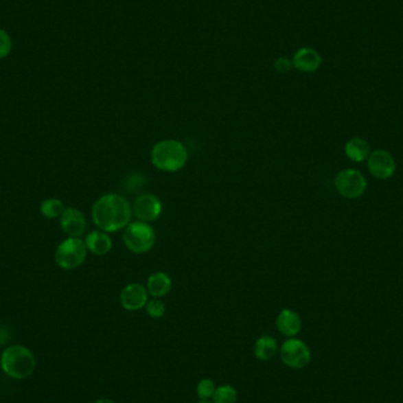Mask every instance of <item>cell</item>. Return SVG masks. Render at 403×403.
Returning a JSON list of instances; mask_svg holds the SVG:
<instances>
[{"label": "cell", "mask_w": 403, "mask_h": 403, "mask_svg": "<svg viewBox=\"0 0 403 403\" xmlns=\"http://www.w3.org/2000/svg\"><path fill=\"white\" fill-rule=\"evenodd\" d=\"M87 254L88 248L85 246V242L82 241L80 238L69 237L57 246L54 260L62 269L71 270L83 264Z\"/></svg>", "instance_id": "obj_5"}, {"label": "cell", "mask_w": 403, "mask_h": 403, "mask_svg": "<svg viewBox=\"0 0 403 403\" xmlns=\"http://www.w3.org/2000/svg\"><path fill=\"white\" fill-rule=\"evenodd\" d=\"M123 241L125 246L133 254H146L154 248L156 233L149 223L141 220L130 222L125 227Z\"/></svg>", "instance_id": "obj_4"}, {"label": "cell", "mask_w": 403, "mask_h": 403, "mask_svg": "<svg viewBox=\"0 0 403 403\" xmlns=\"http://www.w3.org/2000/svg\"><path fill=\"white\" fill-rule=\"evenodd\" d=\"M163 204L157 196L141 194L133 202V214L138 220L150 223L158 220L162 214Z\"/></svg>", "instance_id": "obj_9"}, {"label": "cell", "mask_w": 403, "mask_h": 403, "mask_svg": "<svg viewBox=\"0 0 403 403\" xmlns=\"http://www.w3.org/2000/svg\"><path fill=\"white\" fill-rule=\"evenodd\" d=\"M367 159L368 170L375 179H389L394 176L396 162L389 151L375 150Z\"/></svg>", "instance_id": "obj_8"}, {"label": "cell", "mask_w": 403, "mask_h": 403, "mask_svg": "<svg viewBox=\"0 0 403 403\" xmlns=\"http://www.w3.org/2000/svg\"><path fill=\"white\" fill-rule=\"evenodd\" d=\"M255 356L260 361H270L279 352V345L276 338L269 335L260 337L255 343Z\"/></svg>", "instance_id": "obj_16"}, {"label": "cell", "mask_w": 403, "mask_h": 403, "mask_svg": "<svg viewBox=\"0 0 403 403\" xmlns=\"http://www.w3.org/2000/svg\"><path fill=\"white\" fill-rule=\"evenodd\" d=\"M345 152L353 162L361 163L369 157L370 148L368 141L361 137H354L345 143Z\"/></svg>", "instance_id": "obj_15"}, {"label": "cell", "mask_w": 403, "mask_h": 403, "mask_svg": "<svg viewBox=\"0 0 403 403\" xmlns=\"http://www.w3.org/2000/svg\"><path fill=\"white\" fill-rule=\"evenodd\" d=\"M133 207L124 197L117 194H106L96 200L92 207V220L105 233H115L131 222Z\"/></svg>", "instance_id": "obj_1"}, {"label": "cell", "mask_w": 403, "mask_h": 403, "mask_svg": "<svg viewBox=\"0 0 403 403\" xmlns=\"http://www.w3.org/2000/svg\"><path fill=\"white\" fill-rule=\"evenodd\" d=\"M212 401L214 403H236L237 391L230 384H223L216 388Z\"/></svg>", "instance_id": "obj_19"}, {"label": "cell", "mask_w": 403, "mask_h": 403, "mask_svg": "<svg viewBox=\"0 0 403 403\" xmlns=\"http://www.w3.org/2000/svg\"><path fill=\"white\" fill-rule=\"evenodd\" d=\"M187 150L182 141L177 139H163L154 144L151 150V163L158 170L176 172L185 167Z\"/></svg>", "instance_id": "obj_2"}, {"label": "cell", "mask_w": 403, "mask_h": 403, "mask_svg": "<svg viewBox=\"0 0 403 403\" xmlns=\"http://www.w3.org/2000/svg\"><path fill=\"white\" fill-rule=\"evenodd\" d=\"M12 50V41L5 30L0 29V59L6 58Z\"/></svg>", "instance_id": "obj_22"}, {"label": "cell", "mask_w": 403, "mask_h": 403, "mask_svg": "<svg viewBox=\"0 0 403 403\" xmlns=\"http://www.w3.org/2000/svg\"><path fill=\"white\" fill-rule=\"evenodd\" d=\"M146 310L151 319H161L165 314L167 308H165L164 302L161 301V299H154V297H152V299L148 301V303L146 306Z\"/></svg>", "instance_id": "obj_21"}, {"label": "cell", "mask_w": 403, "mask_h": 403, "mask_svg": "<svg viewBox=\"0 0 403 403\" xmlns=\"http://www.w3.org/2000/svg\"><path fill=\"white\" fill-rule=\"evenodd\" d=\"M65 210V207L62 204V200H57V198H49L43 202L41 205V211L46 218H56V217H60L62 212Z\"/></svg>", "instance_id": "obj_18"}, {"label": "cell", "mask_w": 403, "mask_h": 403, "mask_svg": "<svg viewBox=\"0 0 403 403\" xmlns=\"http://www.w3.org/2000/svg\"><path fill=\"white\" fill-rule=\"evenodd\" d=\"M60 227L69 236L79 238L87 229V220L78 209L67 208L60 216Z\"/></svg>", "instance_id": "obj_11"}, {"label": "cell", "mask_w": 403, "mask_h": 403, "mask_svg": "<svg viewBox=\"0 0 403 403\" xmlns=\"http://www.w3.org/2000/svg\"><path fill=\"white\" fill-rule=\"evenodd\" d=\"M295 65L299 70L304 71V72H314L320 67V54L314 50L301 51L296 56Z\"/></svg>", "instance_id": "obj_17"}, {"label": "cell", "mask_w": 403, "mask_h": 403, "mask_svg": "<svg viewBox=\"0 0 403 403\" xmlns=\"http://www.w3.org/2000/svg\"><path fill=\"white\" fill-rule=\"evenodd\" d=\"M279 355L283 363L294 369L308 366L312 358L309 347L299 338H289L284 342L279 349Z\"/></svg>", "instance_id": "obj_7"}, {"label": "cell", "mask_w": 403, "mask_h": 403, "mask_svg": "<svg viewBox=\"0 0 403 403\" xmlns=\"http://www.w3.org/2000/svg\"><path fill=\"white\" fill-rule=\"evenodd\" d=\"M85 246L89 251L97 256H104L113 249V241L105 231H92L85 238Z\"/></svg>", "instance_id": "obj_14"}, {"label": "cell", "mask_w": 403, "mask_h": 403, "mask_svg": "<svg viewBox=\"0 0 403 403\" xmlns=\"http://www.w3.org/2000/svg\"><path fill=\"white\" fill-rule=\"evenodd\" d=\"M11 334H10V329L6 327L0 328V345H6L8 342L11 341Z\"/></svg>", "instance_id": "obj_23"}, {"label": "cell", "mask_w": 403, "mask_h": 403, "mask_svg": "<svg viewBox=\"0 0 403 403\" xmlns=\"http://www.w3.org/2000/svg\"><path fill=\"white\" fill-rule=\"evenodd\" d=\"M279 333L287 337H294L301 332L302 320L297 312L291 309H283L276 320Z\"/></svg>", "instance_id": "obj_12"}, {"label": "cell", "mask_w": 403, "mask_h": 403, "mask_svg": "<svg viewBox=\"0 0 403 403\" xmlns=\"http://www.w3.org/2000/svg\"><path fill=\"white\" fill-rule=\"evenodd\" d=\"M0 362L5 374L16 380L30 378L36 369L34 353L24 345H12L5 349Z\"/></svg>", "instance_id": "obj_3"}, {"label": "cell", "mask_w": 403, "mask_h": 403, "mask_svg": "<svg viewBox=\"0 0 403 403\" xmlns=\"http://www.w3.org/2000/svg\"><path fill=\"white\" fill-rule=\"evenodd\" d=\"M95 403H116V402H113V400L102 399V400H98V401H96V402H95Z\"/></svg>", "instance_id": "obj_24"}, {"label": "cell", "mask_w": 403, "mask_h": 403, "mask_svg": "<svg viewBox=\"0 0 403 403\" xmlns=\"http://www.w3.org/2000/svg\"><path fill=\"white\" fill-rule=\"evenodd\" d=\"M172 288V281L170 276L167 273L157 271L149 276L148 282H146V289L150 296L154 299H162L170 292Z\"/></svg>", "instance_id": "obj_13"}, {"label": "cell", "mask_w": 403, "mask_h": 403, "mask_svg": "<svg viewBox=\"0 0 403 403\" xmlns=\"http://www.w3.org/2000/svg\"><path fill=\"white\" fill-rule=\"evenodd\" d=\"M335 187L345 198H360L367 190V181L361 172L355 169H345L335 177Z\"/></svg>", "instance_id": "obj_6"}, {"label": "cell", "mask_w": 403, "mask_h": 403, "mask_svg": "<svg viewBox=\"0 0 403 403\" xmlns=\"http://www.w3.org/2000/svg\"><path fill=\"white\" fill-rule=\"evenodd\" d=\"M197 403H211V402H209V401H200V402H197Z\"/></svg>", "instance_id": "obj_25"}, {"label": "cell", "mask_w": 403, "mask_h": 403, "mask_svg": "<svg viewBox=\"0 0 403 403\" xmlns=\"http://www.w3.org/2000/svg\"><path fill=\"white\" fill-rule=\"evenodd\" d=\"M148 301L149 292L146 286H143L141 283H130L122 290V307L129 312H136L146 308Z\"/></svg>", "instance_id": "obj_10"}, {"label": "cell", "mask_w": 403, "mask_h": 403, "mask_svg": "<svg viewBox=\"0 0 403 403\" xmlns=\"http://www.w3.org/2000/svg\"><path fill=\"white\" fill-rule=\"evenodd\" d=\"M215 391H216V386H215V382L210 378H203L198 382L197 395H198L200 401H209V400L212 399Z\"/></svg>", "instance_id": "obj_20"}]
</instances>
